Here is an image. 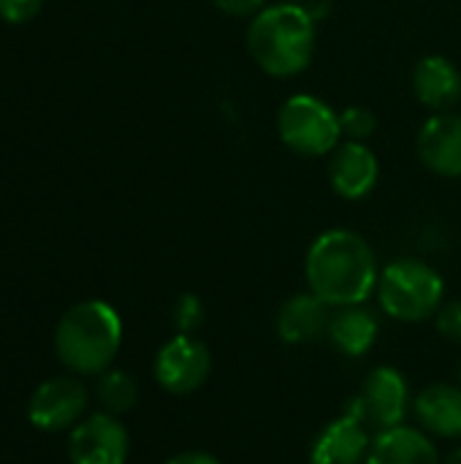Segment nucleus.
<instances>
[{"mask_svg": "<svg viewBox=\"0 0 461 464\" xmlns=\"http://www.w3.org/2000/svg\"><path fill=\"white\" fill-rule=\"evenodd\" d=\"M130 457V435L111 413L82 419L68 435L71 464H125Z\"/></svg>", "mask_w": 461, "mask_h": 464, "instance_id": "8", "label": "nucleus"}, {"mask_svg": "<svg viewBox=\"0 0 461 464\" xmlns=\"http://www.w3.org/2000/svg\"><path fill=\"white\" fill-rule=\"evenodd\" d=\"M421 163L440 177H461V117L451 111H437L424 122L416 139Z\"/></svg>", "mask_w": 461, "mask_h": 464, "instance_id": "11", "label": "nucleus"}, {"mask_svg": "<svg viewBox=\"0 0 461 464\" xmlns=\"http://www.w3.org/2000/svg\"><path fill=\"white\" fill-rule=\"evenodd\" d=\"M285 3H296V5H302V3H307V0H285Z\"/></svg>", "mask_w": 461, "mask_h": 464, "instance_id": "26", "label": "nucleus"}, {"mask_svg": "<svg viewBox=\"0 0 461 464\" xmlns=\"http://www.w3.org/2000/svg\"><path fill=\"white\" fill-rule=\"evenodd\" d=\"M435 326H437V332H440L443 340L461 345V299L448 302V304H443V307L437 310Z\"/></svg>", "mask_w": 461, "mask_h": 464, "instance_id": "21", "label": "nucleus"}, {"mask_svg": "<svg viewBox=\"0 0 461 464\" xmlns=\"http://www.w3.org/2000/svg\"><path fill=\"white\" fill-rule=\"evenodd\" d=\"M413 413L418 427L440 440L461 438V386L459 383H432L413 400Z\"/></svg>", "mask_w": 461, "mask_h": 464, "instance_id": "14", "label": "nucleus"}, {"mask_svg": "<svg viewBox=\"0 0 461 464\" xmlns=\"http://www.w3.org/2000/svg\"><path fill=\"white\" fill-rule=\"evenodd\" d=\"M413 92L427 109L448 111L461 98L459 68L443 54L421 57L413 71Z\"/></svg>", "mask_w": 461, "mask_h": 464, "instance_id": "16", "label": "nucleus"}, {"mask_svg": "<svg viewBox=\"0 0 461 464\" xmlns=\"http://www.w3.org/2000/svg\"><path fill=\"white\" fill-rule=\"evenodd\" d=\"M307 288L329 307L364 304L378 291V258L372 245L351 231H323L307 250L304 258Z\"/></svg>", "mask_w": 461, "mask_h": 464, "instance_id": "1", "label": "nucleus"}, {"mask_svg": "<svg viewBox=\"0 0 461 464\" xmlns=\"http://www.w3.org/2000/svg\"><path fill=\"white\" fill-rule=\"evenodd\" d=\"M378 332L380 324L375 313H370L364 304H351V307H334L326 337L337 353L348 359H359L375 348Z\"/></svg>", "mask_w": 461, "mask_h": 464, "instance_id": "17", "label": "nucleus"}, {"mask_svg": "<svg viewBox=\"0 0 461 464\" xmlns=\"http://www.w3.org/2000/svg\"><path fill=\"white\" fill-rule=\"evenodd\" d=\"M171 324H174L177 334H196L204 326V302L196 294H182L174 302Z\"/></svg>", "mask_w": 461, "mask_h": 464, "instance_id": "19", "label": "nucleus"}, {"mask_svg": "<svg viewBox=\"0 0 461 464\" xmlns=\"http://www.w3.org/2000/svg\"><path fill=\"white\" fill-rule=\"evenodd\" d=\"M372 432L351 413L329 421L310 446V464H367Z\"/></svg>", "mask_w": 461, "mask_h": 464, "instance_id": "10", "label": "nucleus"}, {"mask_svg": "<svg viewBox=\"0 0 461 464\" xmlns=\"http://www.w3.org/2000/svg\"><path fill=\"white\" fill-rule=\"evenodd\" d=\"M315 19L304 5L274 3L261 8L247 24V49L255 65L277 79L307 71L315 54Z\"/></svg>", "mask_w": 461, "mask_h": 464, "instance_id": "2", "label": "nucleus"}, {"mask_svg": "<svg viewBox=\"0 0 461 464\" xmlns=\"http://www.w3.org/2000/svg\"><path fill=\"white\" fill-rule=\"evenodd\" d=\"M152 372L163 392L174 397L196 394L212 375V351L196 334H174L160 345Z\"/></svg>", "mask_w": 461, "mask_h": 464, "instance_id": "7", "label": "nucleus"}, {"mask_svg": "<svg viewBox=\"0 0 461 464\" xmlns=\"http://www.w3.org/2000/svg\"><path fill=\"white\" fill-rule=\"evenodd\" d=\"M459 386H461V367H459Z\"/></svg>", "mask_w": 461, "mask_h": 464, "instance_id": "27", "label": "nucleus"}, {"mask_svg": "<svg viewBox=\"0 0 461 464\" xmlns=\"http://www.w3.org/2000/svg\"><path fill=\"white\" fill-rule=\"evenodd\" d=\"M380 163L364 141H345L334 150L329 163V182L340 198L359 201L378 185Z\"/></svg>", "mask_w": 461, "mask_h": 464, "instance_id": "12", "label": "nucleus"}, {"mask_svg": "<svg viewBox=\"0 0 461 464\" xmlns=\"http://www.w3.org/2000/svg\"><path fill=\"white\" fill-rule=\"evenodd\" d=\"M41 8V0H0V19L11 24L30 22Z\"/></svg>", "mask_w": 461, "mask_h": 464, "instance_id": "22", "label": "nucleus"}, {"mask_svg": "<svg viewBox=\"0 0 461 464\" xmlns=\"http://www.w3.org/2000/svg\"><path fill=\"white\" fill-rule=\"evenodd\" d=\"M212 5L228 16H255L261 8H266V0H212Z\"/></svg>", "mask_w": 461, "mask_h": 464, "instance_id": "23", "label": "nucleus"}, {"mask_svg": "<svg viewBox=\"0 0 461 464\" xmlns=\"http://www.w3.org/2000/svg\"><path fill=\"white\" fill-rule=\"evenodd\" d=\"M90 394L76 378H52L35 389L27 402V419L41 432H65L73 430L84 411Z\"/></svg>", "mask_w": 461, "mask_h": 464, "instance_id": "9", "label": "nucleus"}, {"mask_svg": "<svg viewBox=\"0 0 461 464\" xmlns=\"http://www.w3.org/2000/svg\"><path fill=\"white\" fill-rule=\"evenodd\" d=\"M166 464H223L217 457L206 454V451H182L177 457H171Z\"/></svg>", "mask_w": 461, "mask_h": 464, "instance_id": "24", "label": "nucleus"}, {"mask_svg": "<svg viewBox=\"0 0 461 464\" xmlns=\"http://www.w3.org/2000/svg\"><path fill=\"white\" fill-rule=\"evenodd\" d=\"M95 394L106 413L122 416V413L133 411V405L139 402V383L125 370H106L103 375H98Z\"/></svg>", "mask_w": 461, "mask_h": 464, "instance_id": "18", "label": "nucleus"}, {"mask_svg": "<svg viewBox=\"0 0 461 464\" xmlns=\"http://www.w3.org/2000/svg\"><path fill=\"white\" fill-rule=\"evenodd\" d=\"M122 345V318L101 299L73 304L54 329V351L76 375H103Z\"/></svg>", "mask_w": 461, "mask_h": 464, "instance_id": "3", "label": "nucleus"}, {"mask_svg": "<svg viewBox=\"0 0 461 464\" xmlns=\"http://www.w3.org/2000/svg\"><path fill=\"white\" fill-rule=\"evenodd\" d=\"M367 464H443L435 438L421 427H394L372 438Z\"/></svg>", "mask_w": 461, "mask_h": 464, "instance_id": "15", "label": "nucleus"}, {"mask_svg": "<svg viewBox=\"0 0 461 464\" xmlns=\"http://www.w3.org/2000/svg\"><path fill=\"white\" fill-rule=\"evenodd\" d=\"M378 304L399 324H421L437 315L446 299V283L435 266L418 258H397L380 269Z\"/></svg>", "mask_w": 461, "mask_h": 464, "instance_id": "4", "label": "nucleus"}, {"mask_svg": "<svg viewBox=\"0 0 461 464\" xmlns=\"http://www.w3.org/2000/svg\"><path fill=\"white\" fill-rule=\"evenodd\" d=\"M443 464H461V449H456V451H451V457L446 459Z\"/></svg>", "mask_w": 461, "mask_h": 464, "instance_id": "25", "label": "nucleus"}, {"mask_svg": "<svg viewBox=\"0 0 461 464\" xmlns=\"http://www.w3.org/2000/svg\"><path fill=\"white\" fill-rule=\"evenodd\" d=\"M413 411V394L408 378L397 367H375L361 389L348 400L342 413L359 419L372 435L402 427L408 413Z\"/></svg>", "mask_w": 461, "mask_h": 464, "instance_id": "6", "label": "nucleus"}, {"mask_svg": "<svg viewBox=\"0 0 461 464\" xmlns=\"http://www.w3.org/2000/svg\"><path fill=\"white\" fill-rule=\"evenodd\" d=\"M331 310L312 291L291 296L277 313V337L285 345H312L326 337Z\"/></svg>", "mask_w": 461, "mask_h": 464, "instance_id": "13", "label": "nucleus"}, {"mask_svg": "<svg viewBox=\"0 0 461 464\" xmlns=\"http://www.w3.org/2000/svg\"><path fill=\"white\" fill-rule=\"evenodd\" d=\"M280 141L304 158H321L340 147V114L315 95H291L277 111Z\"/></svg>", "mask_w": 461, "mask_h": 464, "instance_id": "5", "label": "nucleus"}, {"mask_svg": "<svg viewBox=\"0 0 461 464\" xmlns=\"http://www.w3.org/2000/svg\"><path fill=\"white\" fill-rule=\"evenodd\" d=\"M340 125H342V133L351 136V141H364L375 133L378 120L367 106H348L340 114Z\"/></svg>", "mask_w": 461, "mask_h": 464, "instance_id": "20", "label": "nucleus"}]
</instances>
